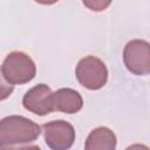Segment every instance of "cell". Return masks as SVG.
Masks as SVG:
<instances>
[{
  "label": "cell",
  "instance_id": "obj_1",
  "mask_svg": "<svg viewBox=\"0 0 150 150\" xmlns=\"http://www.w3.org/2000/svg\"><path fill=\"white\" fill-rule=\"evenodd\" d=\"M40 134V125L23 116L11 115L2 118L0 122L1 146L30 143L35 141Z\"/></svg>",
  "mask_w": 150,
  "mask_h": 150
},
{
  "label": "cell",
  "instance_id": "obj_2",
  "mask_svg": "<svg viewBox=\"0 0 150 150\" xmlns=\"http://www.w3.org/2000/svg\"><path fill=\"white\" fill-rule=\"evenodd\" d=\"M1 74L8 84H23L34 79L36 66L28 54L15 50L5 57L1 66Z\"/></svg>",
  "mask_w": 150,
  "mask_h": 150
},
{
  "label": "cell",
  "instance_id": "obj_3",
  "mask_svg": "<svg viewBox=\"0 0 150 150\" xmlns=\"http://www.w3.org/2000/svg\"><path fill=\"white\" fill-rule=\"evenodd\" d=\"M75 75L80 84L89 90L103 88L108 81V69L102 60L88 55L77 62Z\"/></svg>",
  "mask_w": 150,
  "mask_h": 150
},
{
  "label": "cell",
  "instance_id": "obj_4",
  "mask_svg": "<svg viewBox=\"0 0 150 150\" xmlns=\"http://www.w3.org/2000/svg\"><path fill=\"white\" fill-rule=\"evenodd\" d=\"M123 62L134 75L150 74V42L141 39L129 41L123 50Z\"/></svg>",
  "mask_w": 150,
  "mask_h": 150
},
{
  "label": "cell",
  "instance_id": "obj_5",
  "mask_svg": "<svg viewBox=\"0 0 150 150\" xmlns=\"http://www.w3.org/2000/svg\"><path fill=\"white\" fill-rule=\"evenodd\" d=\"M45 142L52 150H69L75 141L74 127L63 120H56L42 125Z\"/></svg>",
  "mask_w": 150,
  "mask_h": 150
},
{
  "label": "cell",
  "instance_id": "obj_6",
  "mask_svg": "<svg viewBox=\"0 0 150 150\" xmlns=\"http://www.w3.org/2000/svg\"><path fill=\"white\" fill-rule=\"evenodd\" d=\"M52 94L53 91L47 84H36L25 94L22 98V104L25 109L35 115H48L54 111L52 105Z\"/></svg>",
  "mask_w": 150,
  "mask_h": 150
},
{
  "label": "cell",
  "instance_id": "obj_7",
  "mask_svg": "<svg viewBox=\"0 0 150 150\" xmlns=\"http://www.w3.org/2000/svg\"><path fill=\"white\" fill-rule=\"evenodd\" d=\"M52 105L56 111L75 114L82 109L83 100L79 91L71 88H61L52 94Z\"/></svg>",
  "mask_w": 150,
  "mask_h": 150
},
{
  "label": "cell",
  "instance_id": "obj_8",
  "mask_svg": "<svg viewBox=\"0 0 150 150\" xmlns=\"http://www.w3.org/2000/svg\"><path fill=\"white\" fill-rule=\"evenodd\" d=\"M116 135L107 127H98L88 135L84 150H116Z\"/></svg>",
  "mask_w": 150,
  "mask_h": 150
},
{
  "label": "cell",
  "instance_id": "obj_9",
  "mask_svg": "<svg viewBox=\"0 0 150 150\" xmlns=\"http://www.w3.org/2000/svg\"><path fill=\"white\" fill-rule=\"evenodd\" d=\"M83 5L89 7L91 11H96V12H100V11H103L105 7H108L110 5V1H107V2H103V1H83Z\"/></svg>",
  "mask_w": 150,
  "mask_h": 150
},
{
  "label": "cell",
  "instance_id": "obj_10",
  "mask_svg": "<svg viewBox=\"0 0 150 150\" xmlns=\"http://www.w3.org/2000/svg\"><path fill=\"white\" fill-rule=\"evenodd\" d=\"M1 150H41L40 146L35 144H16V145H6L1 146Z\"/></svg>",
  "mask_w": 150,
  "mask_h": 150
},
{
  "label": "cell",
  "instance_id": "obj_11",
  "mask_svg": "<svg viewBox=\"0 0 150 150\" xmlns=\"http://www.w3.org/2000/svg\"><path fill=\"white\" fill-rule=\"evenodd\" d=\"M125 150H150V148L146 146V145H144V144L136 143V144H131V145H129Z\"/></svg>",
  "mask_w": 150,
  "mask_h": 150
}]
</instances>
